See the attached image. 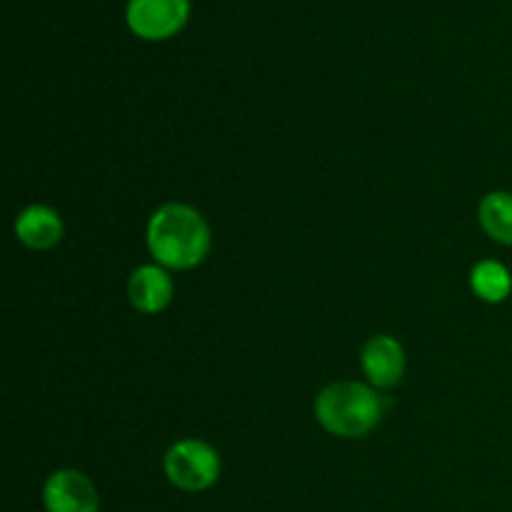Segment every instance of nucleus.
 Wrapping results in <instances>:
<instances>
[{"label":"nucleus","instance_id":"obj_6","mask_svg":"<svg viewBox=\"0 0 512 512\" xmlns=\"http://www.w3.org/2000/svg\"><path fill=\"white\" fill-rule=\"evenodd\" d=\"M360 365L373 388L390 390L405 375V348L390 335H375L363 345Z\"/></svg>","mask_w":512,"mask_h":512},{"label":"nucleus","instance_id":"obj_9","mask_svg":"<svg viewBox=\"0 0 512 512\" xmlns=\"http://www.w3.org/2000/svg\"><path fill=\"white\" fill-rule=\"evenodd\" d=\"M478 220L485 233L500 245H512V193L495 190L480 200Z\"/></svg>","mask_w":512,"mask_h":512},{"label":"nucleus","instance_id":"obj_5","mask_svg":"<svg viewBox=\"0 0 512 512\" xmlns=\"http://www.w3.org/2000/svg\"><path fill=\"white\" fill-rule=\"evenodd\" d=\"M45 512H100V495L93 480L80 470H55L43 485Z\"/></svg>","mask_w":512,"mask_h":512},{"label":"nucleus","instance_id":"obj_7","mask_svg":"<svg viewBox=\"0 0 512 512\" xmlns=\"http://www.w3.org/2000/svg\"><path fill=\"white\" fill-rule=\"evenodd\" d=\"M173 278L168 275V270L158 263L140 265L133 270L128 280V298L133 303L135 310L145 315H158L173 300Z\"/></svg>","mask_w":512,"mask_h":512},{"label":"nucleus","instance_id":"obj_8","mask_svg":"<svg viewBox=\"0 0 512 512\" xmlns=\"http://www.w3.org/2000/svg\"><path fill=\"white\" fill-rule=\"evenodd\" d=\"M15 235L30 250H50L63 240V220L48 205H28L15 218Z\"/></svg>","mask_w":512,"mask_h":512},{"label":"nucleus","instance_id":"obj_4","mask_svg":"<svg viewBox=\"0 0 512 512\" xmlns=\"http://www.w3.org/2000/svg\"><path fill=\"white\" fill-rule=\"evenodd\" d=\"M190 15V0H128L125 20L145 40H165L178 33Z\"/></svg>","mask_w":512,"mask_h":512},{"label":"nucleus","instance_id":"obj_3","mask_svg":"<svg viewBox=\"0 0 512 512\" xmlns=\"http://www.w3.org/2000/svg\"><path fill=\"white\" fill-rule=\"evenodd\" d=\"M163 470L173 488L183 493H203L218 483L223 460L205 440L185 438L170 445L163 458Z\"/></svg>","mask_w":512,"mask_h":512},{"label":"nucleus","instance_id":"obj_2","mask_svg":"<svg viewBox=\"0 0 512 512\" xmlns=\"http://www.w3.org/2000/svg\"><path fill=\"white\" fill-rule=\"evenodd\" d=\"M315 420L320 428L338 438H365L383 418V400L365 383H333L315 395Z\"/></svg>","mask_w":512,"mask_h":512},{"label":"nucleus","instance_id":"obj_1","mask_svg":"<svg viewBox=\"0 0 512 512\" xmlns=\"http://www.w3.org/2000/svg\"><path fill=\"white\" fill-rule=\"evenodd\" d=\"M148 250L165 270H190L203 263L213 245L210 225L185 203L160 205L148 220Z\"/></svg>","mask_w":512,"mask_h":512},{"label":"nucleus","instance_id":"obj_10","mask_svg":"<svg viewBox=\"0 0 512 512\" xmlns=\"http://www.w3.org/2000/svg\"><path fill=\"white\" fill-rule=\"evenodd\" d=\"M470 288L485 303H503L512 293V273L498 260H480L470 273Z\"/></svg>","mask_w":512,"mask_h":512}]
</instances>
